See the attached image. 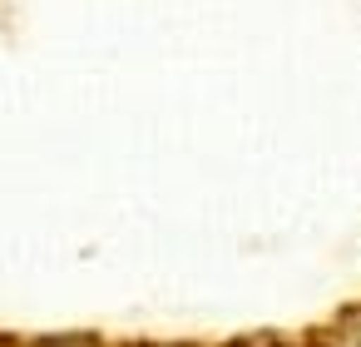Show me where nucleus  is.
Listing matches in <instances>:
<instances>
[{"label": "nucleus", "mask_w": 361, "mask_h": 347, "mask_svg": "<svg viewBox=\"0 0 361 347\" xmlns=\"http://www.w3.org/2000/svg\"><path fill=\"white\" fill-rule=\"evenodd\" d=\"M30 347H99L94 337H40V342H30Z\"/></svg>", "instance_id": "f257e3e1"}, {"label": "nucleus", "mask_w": 361, "mask_h": 347, "mask_svg": "<svg viewBox=\"0 0 361 347\" xmlns=\"http://www.w3.org/2000/svg\"><path fill=\"white\" fill-rule=\"evenodd\" d=\"M346 347H361V312L346 322Z\"/></svg>", "instance_id": "f03ea898"}]
</instances>
